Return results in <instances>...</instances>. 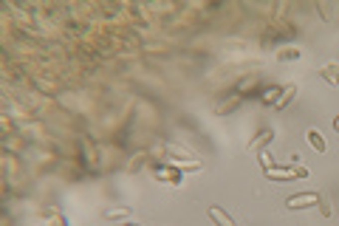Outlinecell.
<instances>
[{
    "instance_id": "cell-1",
    "label": "cell",
    "mask_w": 339,
    "mask_h": 226,
    "mask_svg": "<svg viewBox=\"0 0 339 226\" xmlns=\"http://www.w3.org/2000/svg\"><path fill=\"white\" fill-rule=\"evenodd\" d=\"M266 175H269L271 181H291V178H308V170H305V167H294V164H288V167H269V170H266Z\"/></svg>"
},
{
    "instance_id": "cell-2",
    "label": "cell",
    "mask_w": 339,
    "mask_h": 226,
    "mask_svg": "<svg viewBox=\"0 0 339 226\" xmlns=\"http://www.w3.org/2000/svg\"><path fill=\"white\" fill-rule=\"evenodd\" d=\"M320 201V195L317 192H300V195H291V198L286 201L288 209H303V207H311V204H317Z\"/></svg>"
},
{
    "instance_id": "cell-4",
    "label": "cell",
    "mask_w": 339,
    "mask_h": 226,
    "mask_svg": "<svg viewBox=\"0 0 339 226\" xmlns=\"http://www.w3.org/2000/svg\"><path fill=\"white\" fill-rule=\"evenodd\" d=\"M207 212H209V218H212V221H215L218 226H235V221L226 215V212H224L221 207H209Z\"/></svg>"
},
{
    "instance_id": "cell-3",
    "label": "cell",
    "mask_w": 339,
    "mask_h": 226,
    "mask_svg": "<svg viewBox=\"0 0 339 226\" xmlns=\"http://www.w3.org/2000/svg\"><path fill=\"white\" fill-rule=\"evenodd\" d=\"M305 139H308V144H311L317 153H325V150H328V144H325V139H322V133L317 130V127H311V130L305 133Z\"/></svg>"
},
{
    "instance_id": "cell-10",
    "label": "cell",
    "mask_w": 339,
    "mask_h": 226,
    "mask_svg": "<svg viewBox=\"0 0 339 226\" xmlns=\"http://www.w3.org/2000/svg\"><path fill=\"white\" fill-rule=\"evenodd\" d=\"M320 207H322V215L331 218V207H328V195H320Z\"/></svg>"
},
{
    "instance_id": "cell-11",
    "label": "cell",
    "mask_w": 339,
    "mask_h": 226,
    "mask_svg": "<svg viewBox=\"0 0 339 226\" xmlns=\"http://www.w3.org/2000/svg\"><path fill=\"white\" fill-rule=\"evenodd\" d=\"M334 130L339 133V116H337V119H334Z\"/></svg>"
},
{
    "instance_id": "cell-8",
    "label": "cell",
    "mask_w": 339,
    "mask_h": 226,
    "mask_svg": "<svg viewBox=\"0 0 339 226\" xmlns=\"http://www.w3.org/2000/svg\"><path fill=\"white\" fill-rule=\"evenodd\" d=\"M277 57H280V60H297V57H300V51H297V48H286V51H280Z\"/></svg>"
},
{
    "instance_id": "cell-6",
    "label": "cell",
    "mask_w": 339,
    "mask_h": 226,
    "mask_svg": "<svg viewBox=\"0 0 339 226\" xmlns=\"http://www.w3.org/2000/svg\"><path fill=\"white\" fill-rule=\"evenodd\" d=\"M271 136H274V133H271V130H263V133H257V139H254V141H249V150H257V147H260V144H266V141H271Z\"/></svg>"
},
{
    "instance_id": "cell-5",
    "label": "cell",
    "mask_w": 339,
    "mask_h": 226,
    "mask_svg": "<svg viewBox=\"0 0 339 226\" xmlns=\"http://www.w3.org/2000/svg\"><path fill=\"white\" fill-rule=\"evenodd\" d=\"M294 94H297V88H294V85H286V88H283V94L274 99V108H277V111H283V108L288 105V99H291Z\"/></svg>"
},
{
    "instance_id": "cell-9",
    "label": "cell",
    "mask_w": 339,
    "mask_h": 226,
    "mask_svg": "<svg viewBox=\"0 0 339 226\" xmlns=\"http://www.w3.org/2000/svg\"><path fill=\"white\" fill-rule=\"evenodd\" d=\"M254 82H257V77H249V79H243V82L237 85V94H246V88H252Z\"/></svg>"
},
{
    "instance_id": "cell-7",
    "label": "cell",
    "mask_w": 339,
    "mask_h": 226,
    "mask_svg": "<svg viewBox=\"0 0 339 226\" xmlns=\"http://www.w3.org/2000/svg\"><path fill=\"white\" fill-rule=\"evenodd\" d=\"M124 215H130V207H113L105 212V218H124Z\"/></svg>"
}]
</instances>
